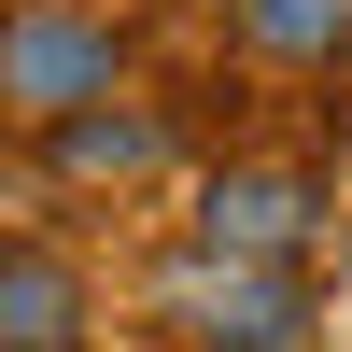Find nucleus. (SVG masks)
I'll return each instance as SVG.
<instances>
[{
  "mask_svg": "<svg viewBox=\"0 0 352 352\" xmlns=\"http://www.w3.org/2000/svg\"><path fill=\"white\" fill-rule=\"evenodd\" d=\"M127 85V28L85 14V0H0V113L14 127H56V113L113 99Z\"/></svg>",
  "mask_w": 352,
  "mask_h": 352,
  "instance_id": "obj_1",
  "label": "nucleus"
},
{
  "mask_svg": "<svg viewBox=\"0 0 352 352\" xmlns=\"http://www.w3.org/2000/svg\"><path fill=\"white\" fill-rule=\"evenodd\" d=\"M324 226H338V197L310 184L296 155H226L212 184H197V254H240V268H296Z\"/></svg>",
  "mask_w": 352,
  "mask_h": 352,
  "instance_id": "obj_2",
  "label": "nucleus"
},
{
  "mask_svg": "<svg viewBox=\"0 0 352 352\" xmlns=\"http://www.w3.org/2000/svg\"><path fill=\"white\" fill-rule=\"evenodd\" d=\"M169 324H184V352H310V296H296V268L184 254L169 268Z\"/></svg>",
  "mask_w": 352,
  "mask_h": 352,
  "instance_id": "obj_3",
  "label": "nucleus"
},
{
  "mask_svg": "<svg viewBox=\"0 0 352 352\" xmlns=\"http://www.w3.org/2000/svg\"><path fill=\"white\" fill-rule=\"evenodd\" d=\"M0 352H85V268L43 240H0Z\"/></svg>",
  "mask_w": 352,
  "mask_h": 352,
  "instance_id": "obj_4",
  "label": "nucleus"
},
{
  "mask_svg": "<svg viewBox=\"0 0 352 352\" xmlns=\"http://www.w3.org/2000/svg\"><path fill=\"white\" fill-rule=\"evenodd\" d=\"M155 155H169V127H155V99H127V85L85 99V113H56V169H71V184H141Z\"/></svg>",
  "mask_w": 352,
  "mask_h": 352,
  "instance_id": "obj_5",
  "label": "nucleus"
},
{
  "mask_svg": "<svg viewBox=\"0 0 352 352\" xmlns=\"http://www.w3.org/2000/svg\"><path fill=\"white\" fill-rule=\"evenodd\" d=\"M226 28H240V56H268V71H338L352 56V0H226Z\"/></svg>",
  "mask_w": 352,
  "mask_h": 352,
  "instance_id": "obj_6",
  "label": "nucleus"
}]
</instances>
